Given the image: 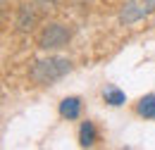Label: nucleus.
Listing matches in <instances>:
<instances>
[{
    "instance_id": "7",
    "label": "nucleus",
    "mask_w": 155,
    "mask_h": 150,
    "mask_svg": "<svg viewBox=\"0 0 155 150\" xmlns=\"http://www.w3.org/2000/svg\"><path fill=\"white\" fill-rule=\"evenodd\" d=\"M79 143H81V145H93V143H96V126H93V122H84V124H81Z\"/></svg>"
},
{
    "instance_id": "3",
    "label": "nucleus",
    "mask_w": 155,
    "mask_h": 150,
    "mask_svg": "<svg viewBox=\"0 0 155 150\" xmlns=\"http://www.w3.org/2000/svg\"><path fill=\"white\" fill-rule=\"evenodd\" d=\"M69 38V31L60 24H50L43 34H41V48H60L64 45Z\"/></svg>"
},
{
    "instance_id": "5",
    "label": "nucleus",
    "mask_w": 155,
    "mask_h": 150,
    "mask_svg": "<svg viewBox=\"0 0 155 150\" xmlns=\"http://www.w3.org/2000/svg\"><path fill=\"white\" fill-rule=\"evenodd\" d=\"M136 112L141 117H146V119H155V93L143 95L138 100V105H136Z\"/></svg>"
},
{
    "instance_id": "2",
    "label": "nucleus",
    "mask_w": 155,
    "mask_h": 150,
    "mask_svg": "<svg viewBox=\"0 0 155 150\" xmlns=\"http://www.w3.org/2000/svg\"><path fill=\"white\" fill-rule=\"evenodd\" d=\"M155 10V0H124L122 12H119V21L124 26L136 24L141 19H146Z\"/></svg>"
},
{
    "instance_id": "4",
    "label": "nucleus",
    "mask_w": 155,
    "mask_h": 150,
    "mask_svg": "<svg viewBox=\"0 0 155 150\" xmlns=\"http://www.w3.org/2000/svg\"><path fill=\"white\" fill-rule=\"evenodd\" d=\"M81 112V100L79 98H64L60 103V114L67 117V119H77Z\"/></svg>"
},
{
    "instance_id": "6",
    "label": "nucleus",
    "mask_w": 155,
    "mask_h": 150,
    "mask_svg": "<svg viewBox=\"0 0 155 150\" xmlns=\"http://www.w3.org/2000/svg\"><path fill=\"white\" fill-rule=\"evenodd\" d=\"M103 98H105V103H110V105H124V100H127V95L124 91H119L117 86H105L103 88Z\"/></svg>"
},
{
    "instance_id": "1",
    "label": "nucleus",
    "mask_w": 155,
    "mask_h": 150,
    "mask_svg": "<svg viewBox=\"0 0 155 150\" xmlns=\"http://www.w3.org/2000/svg\"><path fill=\"white\" fill-rule=\"evenodd\" d=\"M69 69H72V62L69 60H64V57H48V60H41V62L34 64L31 76L38 83H53V81L62 79Z\"/></svg>"
}]
</instances>
